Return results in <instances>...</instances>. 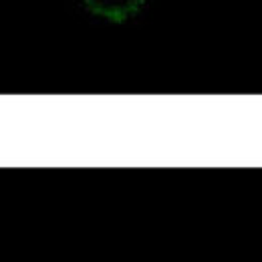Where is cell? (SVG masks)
I'll list each match as a JSON object with an SVG mask.
<instances>
[{
  "label": "cell",
  "instance_id": "6da1fadb",
  "mask_svg": "<svg viewBox=\"0 0 262 262\" xmlns=\"http://www.w3.org/2000/svg\"><path fill=\"white\" fill-rule=\"evenodd\" d=\"M85 8L111 23H125L141 10L145 0H83Z\"/></svg>",
  "mask_w": 262,
  "mask_h": 262
}]
</instances>
